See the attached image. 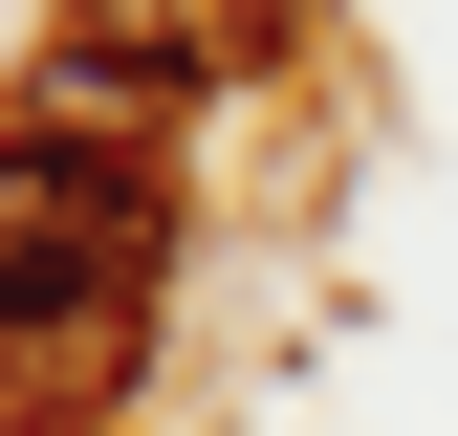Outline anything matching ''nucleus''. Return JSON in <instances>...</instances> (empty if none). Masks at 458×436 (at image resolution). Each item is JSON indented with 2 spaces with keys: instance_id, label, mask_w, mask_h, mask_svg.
I'll return each instance as SVG.
<instances>
[{
  "instance_id": "1",
  "label": "nucleus",
  "mask_w": 458,
  "mask_h": 436,
  "mask_svg": "<svg viewBox=\"0 0 458 436\" xmlns=\"http://www.w3.org/2000/svg\"><path fill=\"white\" fill-rule=\"evenodd\" d=\"M153 262H175V197H153V153L109 131H0V371H66V393H109L153 327Z\"/></svg>"
}]
</instances>
